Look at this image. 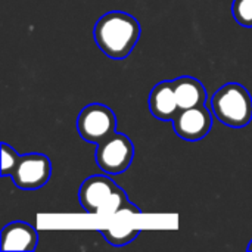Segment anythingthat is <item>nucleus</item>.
<instances>
[{
    "instance_id": "f257e3e1",
    "label": "nucleus",
    "mask_w": 252,
    "mask_h": 252,
    "mask_svg": "<svg viewBox=\"0 0 252 252\" xmlns=\"http://www.w3.org/2000/svg\"><path fill=\"white\" fill-rule=\"evenodd\" d=\"M93 35L99 49L112 59H124L140 37L137 19L126 12H108L96 22Z\"/></svg>"
},
{
    "instance_id": "f03ea898",
    "label": "nucleus",
    "mask_w": 252,
    "mask_h": 252,
    "mask_svg": "<svg viewBox=\"0 0 252 252\" xmlns=\"http://www.w3.org/2000/svg\"><path fill=\"white\" fill-rule=\"evenodd\" d=\"M78 198L81 207L89 214L112 216L118 213H140V210L127 199L126 192L108 176H92L86 179L80 186Z\"/></svg>"
},
{
    "instance_id": "7ed1b4c3",
    "label": "nucleus",
    "mask_w": 252,
    "mask_h": 252,
    "mask_svg": "<svg viewBox=\"0 0 252 252\" xmlns=\"http://www.w3.org/2000/svg\"><path fill=\"white\" fill-rule=\"evenodd\" d=\"M214 115L223 124L242 128L252 121V97L239 83H229L220 87L210 103Z\"/></svg>"
},
{
    "instance_id": "20e7f679",
    "label": "nucleus",
    "mask_w": 252,
    "mask_h": 252,
    "mask_svg": "<svg viewBox=\"0 0 252 252\" xmlns=\"http://www.w3.org/2000/svg\"><path fill=\"white\" fill-rule=\"evenodd\" d=\"M117 118L111 108L102 103H90L81 109L77 118V130L81 139L99 145L115 133Z\"/></svg>"
},
{
    "instance_id": "39448f33",
    "label": "nucleus",
    "mask_w": 252,
    "mask_h": 252,
    "mask_svg": "<svg viewBox=\"0 0 252 252\" xmlns=\"http://www.w3.org/2000/svg\"><path fill=\"white\" fill-rule=\"evenodd\" d=\"M134 157L133 142L123 133H114L97 145L96 162L106 174L124 173Z\"/></svg>"
},
{
    "instance_id": "423d86ee",
    "label": "nucleus",
    "mask_w": 252,
    "mask_h": 252,
    "mask_svg": "<svg viewBox=\"0 0 252 252\" xmlns=\"http://www.w3.org/2000/svg\"><path fill=\"white\" fill-rule=\"evenodd\" d=\"M52 174V164L46 155L27 154L21 157V161L12 174L13 183L19 189L32 190L44 186Z\"/></svg>"
},
{
    "instance_id": "0eeeda50",
    "label": "nucleus",
    "mask_w": 252,
    "mask_h": 252,
    "mask_svg": "<svg viewBox=\"0 0 252 252\" xmlns=\"http://www.w3.org/2000/svg\"><path fill=\"white\" fill-rule=\"evenodd\" d=\"M211 127L213 117L205 105L182 109L173 120V128L176 134L189 142L204 139L210 133Z\"/></svg>"
},
{
    "instance_id": "6e6552de",
    "label": "nucleus",
    "mask_w": 252,
    "mask_h": 252,
    "mask_svg": "<svg viewBox=\"0 0 252 252\" xmlns=\"http://www.w3.org/2000/svg\"><path fill=\"white\" fill-rule=\"evenodd\" d=\"M149 109L151 114L161 121L174 120V117L180 112V108L177 103L173 81H161L151 90Z\"/></svg>"
},
{
    "instance_id": "1a4fd4ad",
    "label": "nucleus",
    "mask_w": 252,
    "mask_h": 252,
    "mask_svg": "<svg viewBox=\"0 0 252 252\" xmlns=\"http://www.w3.org/2000/svg\"><path fill=\"white\" fill-rule=\"evenodd\" d=\"M38 244L37 230L24 221H13L1 230L3 251H34Z\"/></svg>"
},
{
    "instance_id": "9d476101",
    "label": "nucleus",
    "mask_w": 252,
    "mask_h": 252,
    "mask_svg": "<svg viewBox=\"0 0 252 252\" xmlns=\"http://www.w3.org/2000/svg\"><path fill=\"white\" fill-rule=\"evenodd\" d=\"M173 84L180 111L205 105L207 90L199 80L193 77H179L173 80Z\"/></svg>"
},
{
    "instance_id": "9b49d317",
    "label": "nucleus",
    "mask_w": 252,
    "mask_h": 252,
    "mask_svg": "<svg viewBox=\"0 0 252 252\" xmlns=\"http://www.w3.org/2000/svg\"><path fill=\"white\" fill-rule=\"evenodd\" d=\"M99 233L111 245H114V247H124L127 244H131L136 239V236L139 235V230L137 229H120V230L100 229Z\"/></svg>"
},
{
    "instance_id": "f8f14e48",
    "label": "nucleus",
    "mask_w": 252,
    "mask_h": 252,
    "mask_svg": "<svg viewBox=\"0 0 252 252\" xmlns=\"http://www.w3.org/2000/svg\"><path fill=\"white\" fill-rule=\"evenodd\" d=\"M19 161H21V157L16 154V151L9 145L1 143V170H0V174L3 177H6V176L12 177Z\"/></svg>"
},
{
    "instance_id": "ddd939ff",
    "label": "nucleus",
    "mask_w": 252,
    "mask_h": 252,
    "mask_svg": "<svg viewBox=\"0 0 252 252\" xmlns=\"http://www.w3.org/2000/svg\"><path fill=\"white\" fill-rule=\"evenodd\" d=\"M232 13L242 27H252V0H233Z\"/></svg>"
},
{
    "instance_id": "4468645a",
    "label": "nucleus",
    "mask_w": 252,
    "mask_h": 252,
    "mask_svg": "<svg viewBox=\"0 0 252 252\" xmlns=\"http://www.w3.org/2000/svg\"><path fill=\"white\" fill-rule=\"evenodd\" d=\"M248 251H252V241H251V244L248 245Z\"/></svg>"
}]
</instances>
